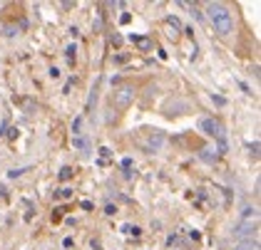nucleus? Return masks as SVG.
<instances>
[{"label": "nucleus", "instance_id": "obj_1", "mask_svg": "<svg viewBox=\"0 0 261 250\" xmlns=\"http://www.w3.org/2000/svg\"><path fill=\"white\" fill-rule=\"evenodd\" d=\"M206 18L214 25V33L226 38L229 33H234V15L229 13L226 5L221 3H206Z\"/></svg>", "mask_w": 261, "mask_h": 250}, {"label": "nucleus", "instance_id": "obj_2", "mask_svg": "<svg viewBox=\"0 0 261 250\" xmlns=\"http://www.w3.org/2000/svg\"><path fill=\"white\" fill-rule=\"evenodd\" d=\"M135 97H137L135 84H117V87L112 89V104H115L117 109H127V107L135 102Z\"/></svg>", "mask_w": 261, "mask_h": 250}, {"label": "nucleus", "instance_id": "obj_3", "mask_svg": "<svg viewBox=\"0 0 261 250\" xmlns=\"http://www.w3.org/2000/svg\"><path fill=\"white\" fill-rule=\"evenodd\" d=\"M199 129L206 136L217 139V141L226 139V129H224V124H221L219 119H214V116H204V119H199Z\"/></svg>", "mask_w": 261, "mask_h": 250}, {"label": "nucleus", "instance_id": "obj_4", "mask_svg": "<svg viewBox=\"0 0 261 250\" xmlns=\"http://www.w3.org/2000/svg\"><path fill=\"white\" fill-rule=\"evenodd\" d=\"M256 231H259V226H256V221H239L237 226H234V235L237 238H246V240H254L256 238Z\"/></svg>", "mask_w": 261, "mask_h": 250}, {"label": "nucleus", "instance_id": "obj_5", "mask_svg": "<svg viewBox=\"0 0 261 250\" xmlns=\"http://www.w3.org/2000/svg\"><path fill=\"white\" fill-rule=\"evenodd\" d=\"M129 40L135 42V47H137L140 52H152V50H154V40L147 38V35H129Z\"/></svg>", "mask_w": 261, "mask_h": 250}, {"label": "nucleus", "instance_id": "obj_6", "mask_svg": "<svg viewBox=\"0 0 261 250\" xmlns=\"http://www.w3.org/2000/svg\"><path fill=\"white\" fill-rule=\"evenodd\" d=\"M189 112V104L184 102V99H172L167 107H164V114H187Z\"/></svg>", "mask_w": 261, "mask_h": 250}, {"label": "nucleus", "instance_id": "obj_7", "mask_svg": "<svg viewBox=\"0 0 261 250\" xmlns=\"http://www.w3.org/2000/svg\"><path fill=\"white\" fill-rule=\"evenodd\" d=\"M162 144H164V134L162 132H154V134L149 136V141L144 144V151H149V154H154V151H160Z\"/></svg>", "mask_w": 261, "mask_h": 250}, {"label": "nucleus", "instance_id": "obj_8", "mask_svg": "<svg viewBox=\"0 0 261 250\" xmlns=\"http://www.w3.org/2000/svg\"><path fill=\"white\" fill-rule=\"evenodd\" d=\"M199 159L201 161H206V164H217V161H219V154H217V149L204 146V149H199Z\"/></svg>", "mask_w": 261, "mask_h": 250}, {"label": "nucleus", "instance_id": "obj_9", "mask_svg": "<svg viewBox=\"0 0 261 250\" xmlns=\"http://www.w3.org/2000/svg\"><path fill=\"white\" fill-rule=\"evenodd\" d=\"M72 146H75V151H82V154L90 151V141L85 136H72Z\"/></svg>", "mask_w": 261, "mask_h": 250}, {"label": "nucleus", "instance_id": "obj_10", "mask_svg": "<svg viewBox=\"0 0 261 250\" xmlns=\"http://www.w3.org/2000/svg\"><path fill=\"white\" fill-rule=\"evenodd\" d=\"M241 218H244V221H256V218H259V211H256V206H244V211H241Z\"/></svg>", "mask_w": 261, "mask_h": 250}, {"label": "nucleus", "instance_id": "obj_11", "mask_svg": "<svg viewBox=\"0 0 261 250\" xmlns=\"http://www.w3.org/2000/svg\"><path fill=\"white\" fill-rule=\"evenodd\" d=\"M234 250H259V240H256V238H254V240H241Z\"/></svg>", "mask_w": 261, "mask_h": 250}, {"label": "nucleus", "instance_id": "obj_12", "mask_svg": "<svg viewBox=\"0 0 261 250\" xmlns=\"http://www.w3.org/2000/svg\"><path fill=\"white\" fill-rule=\"evenodd\" d=\"M65 57H67V62H70V65H75V57H77V45H75V42L65 47Z\"/></svg>", "mask_w": 261, "mask_h": 250}, {"label": "nucleus", "instance_id": "obj_13", "mask_svg": "<svg viewBox=\"0 0 261 250\" xmlns=\"http://www.w3.org/2000/svg\"><path fill=\"white\" fill-rule=\"evenodd\" d=\"M164 22H167L169 27H174V30H177V35H179V30H184V27H181V22H179V18H177V15H167V18H164Z\"/></svg>", "mask_w": 261, "mask_h": 250}, {"label": "nucleus", "instance_id": "obj_14", "mask_svg": "<svg viewBox=\"0 0 261 250\" xmlns=\"http://www.w3.org/2000/svg\"><path fill=\"white\" fill-rule=\"evenodd\" d=\"M95 104H97V87H92V92H90V99H87V114L95 109Z\"/></svg>", "mask_w": 261, "mask_h": 250}, {"label": "nucleus", "instance_id": "obj_15", "mask_svg": "<svg viewBox=\"0 0 261 250\" xmlns=\"http://www.w3.org/2000/svg\"><path fill=\"white\" fill-rule=\"evenodd\" d=\"M122 231L127 233V235H135V238H140L142 228H140V226H129V223H127V226H122Z\"/></svg>", "mask_w": 261, "mask_h": 250}, {"label": "nucleus", "instance_id": "obj_16", "mask_svg": "<svg viewBox=\"0 0 261 250\" xmlns=\"http://www.w3.org/2000/svg\"><path fill=\"white\" fill-rule=\"evenodd\" d=\"M0 33H5L8 38H15L18 35V25H5V27H0Z\"/></svg>", "mask_w": 261, "mask_h": 250}, {"label": "nucleus", "instance_id": "obj_17", "mask_svg": "<svg viewBox=\"0 0 261 250\" xmlns=\"http://www.w3.org/2000/svg\"><path fill=\"white\" fill-rule=\"evenodd\" d=\"M72 176H75V171H72L70 166H62L60 169V181H70Z\"/></svg>", "mask_w": 261, "mask_h": 250}, {"label": "nucleus", "instance_id": "obj_18", "mask_svg": "<svg viewBox=\"0 0 261 250\" xmlns=\"http://www.w3.org/2000/svg\"><path fill=\"white\" fill-rule=\"evenodd\" d=\"M80 134H82V116H77L72 121V136H80Z\"/></svg>", "mask_w": 261, "mask_h": 250}, {"label": "nucleus", "instance_id": "obj_19", "mask_svg": "<svg viewBox=\"0 0 261 250\" xmlns=\"http://www.w3.org/2000/svg\"><path fill=\"white\" fill-rule=\"evenodd\" d=\"M92 30H95V33H102V30H105V20H102V15H97V18H95V22H92Z\"/></svg>", "mask_w": 261, "mask_h": 250}, {"label": "nucleus", "instance_id": "obj_20", "mask_svg": "<svg viewBox=\"0 0 261 250\" xmlns=\"http://www.w3.org/2000/svg\"><path fill=\"white\" fill-rule=\"evenodd\" d=\"M25 171H30V169H10V171H8V178H20Z\"/></svg>", "mask_w": 261, "mask_h": 250}, {"label": "nucleus", "instance_id": "obj_21", "mask_svg": "<svg viewBox=\"0 0 261 250\" xmlns=\"http://www.w3.org/2000/svg\"><path fill=\"white\" fill-rule=\"evenodd\" d=\"M70 196H72V189H67V186H65V189H60V191L55 193V198H70Z\"/></svg>", "mask_w": 261, "mask_h": 250}, {"label": "nucleus", "instance_id": "obj_22", "mask_svg": "<svg viewBox=\"0 0 261 250\" xmlns=\"http://www.w3.org/2000/svg\"><path fill=\"white\" fill-rule=\"evenodd\" d=\"M212 102H214L217 107H224V104H226V99H224V97H219V95H212Z\"/></svg>", "mask_w": 261, "mask_h": 250}, {"label": "nucleus", "instance_id": "obj_23", "mask_svg": "<svg viewBox=\"0 0 261 250\" xmlns=\"http://www.w3.org/2000/svg\"><path fill=\"white\" fill-rule=\"evenodd\" d=\"M5 134H8V119H3V121H0V139H3Z\"/></svg>", "mask_w": 261, "mask_h": 250}, {"label": "nucleus", "instance_id": "obj_24", "mask_svg": "<svg viewBox=\"0 0 261 250\" xmlns=\"http://www.w3.org/2000/svg\"><path fill=\"white\" fill-rule=\"evenodd\" d=\"M105 213H107V215H115V213H117V206L107 203V206H105Z\"/></svg>", "mask_w": 261, "mask_h": 250}, {"label": "nucleus", "instance_id": "obj_25", "mask_svg": "<svg viewBox=\"0 0 261 250\" xmlns=\"http://www.w3.org/2000/svg\"><path fill=\"white\" fill-rule=\"evenodd\" d=\"M72 84H75V79H67V84H65V87H62V92H65V95H67V92H70V89H72Z\"/></svg>", "mask_w": 261, "mask_h": 250}, {"label": "nucleus", "instance_id": "obj_26", "mask_svg": "<svg viewBox=\"0 0 261 250\" xmlns=\"http://www.w3.org/2000/svg\"><path fill=\"white\" fill-rule=\"evenodd\" d=\"M50 77L58 79V77H60V70H58V67H50Z\"/></svg>", "mask_w": 261, "mask_h": 250}, {"label": "nucleus", "instance_id": "obj_27", "mask_svg": "<svg viewBox=\"0 0 261 250\" xmlns=\"http://www.w3.org/2000/svg\"><path fill=\"white\" fill-rule=\"evenodd\" d=\"M60 8L62 10H72V8H75V3H70V0H67V3H62Z\"/></svg>", "mask_w": 261, "mask_h": 250}, {"label": "nucleus", "instance_id": "obj_28", "mask_svg": "<svg viewBox=\"0 0 261 250\" xmlns=\"http://www.w3.org/2000/svg\"><path fill=\"white\" fill-rule=\"evenodd\" d=\"M80 206H82V211H92V203L90 201H82Z\"/></svg>", "mask_w": 261, "mask_h": 250}, {"label": "nucleus", "instance_id": "obj_29", "mask_svg": "<svg viewBox=\"0 0 261 250\" xmlns=\"http://www.w3.org/2000/svg\"><path fill=\"white\" fill-rule=\"evenodd\" d=\"M129 20H132V15H129V13H124V15H122V18H120V22H122V25H127Z\"/></svg>", "mask_w": 261, "mask_h": 250}, {"label": "nucleus", "instance_id": "obj_30", "mask_svg": "<svg viewBox=\"0 0 261 250\" xmlns=\"http://www.w3.org/2000/svg\"><path fill=\"white\" fill-rule=\"evenodd\" d=\"M8 136H10V139H18V129H15V127H13V129H8Z\"/></svg>", "mask_w": 261, "mask_h": 250}, {"label": "nucleus", "instance_id": "obj_31", "mask_svg": "<svg viewBox=\"0 0 261 250\" xmlns=\"http://www.w3.org/2000/svg\"><path fill=\"white\" fill-rule=\"evenodd\" d=\"M112 45H122V38H120V35H112Z\"/></svg>", "mask_w": 261, "mask_h": 250}, {"label": "nucleus", "instance_id": "obj_32", "mask_svg": "<svg viewBox=\"0 0 261 250\" xmlns=\"http://www.w3.org/2000/svg\"><path fill=\"white\" fill-rule=\"evenodd\" d=\"M115 62H120V65H122V62H127V55H117V57H115Z\"/></svg>", "mask_w": 261, "mask_h": 250}]
</instances>
